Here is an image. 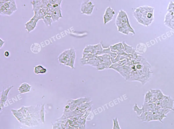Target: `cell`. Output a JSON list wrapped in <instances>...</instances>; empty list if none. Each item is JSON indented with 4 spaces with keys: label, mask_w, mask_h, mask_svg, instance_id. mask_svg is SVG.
Listing matches in <instances>:
<instances>
[{
    "label": "cell",
    "mask_w": 174,
    "mask_h": 129,
    "mask_svg": "<svg viewBox=\"0 0 174 129\" xmlns=\"http://www.w3.org/2000/svg\"><path fill=\"white\" fill-rule=\"evenodd\" d=\"M31 4L32 5L33 11L39 8L46 6L44 4L43 0H32Z\"/></svg>",
    "instance_id": "cell-13"
},
{
    "label": "cell",
    "mask_w": 174,
    "mask_h": 129,
    "mask_svg": "<svg viewBox=\"0 0 174 129\" xmlns=\"http://www.w3.org/2000/svg\"><path fill=\"white\" fill-rule=\"evenodd\" d=\"M133 110L134 111L136 112L137 115H138V116L143 112V108H142L141 109H140L138 107V105H137V104H136L135 106H134Z\"/></svg>",
    "instance_id": "cell-19"
},
{
    "label": "cell",
    "mask_w": 174,
    "mask_h": 129,
    "mask_svg": "<svg viewBox=\"0 0 174 129\" xmlns=\"http://www.w3.org/2000/svg\"><path fill=\"white\" fill-rule=\"evenodd\" d=\"M95 5L91 0H83L81 5V14L87 15H91L93 13Z\"/></svg>",
    "instance_id": "cell-5"
},
{
    "label": "cell",
    "mask_w": 174,
    "mask_h": 129,
    "mask_svg": "<svg viewBox=\"0 0 174 129\" xmlns=\"http://www.w3.org/2000/svg\"><path fill=\"white\" fill-rule=\"evenodd\" d=\"M0 4V14L2 15L10 16L17 10V5L15 0Z\"/></svg>",
    "instance_id": "cell-3"
},
{
    "label": "cell",
    "mask_w": 174,
    "mask_h": 129,
    "mask_svg": "<svg viewBox=\"0 0 174 129\" xmlns=\"http://www.w3.org/2000/svg\"><path fill=\"white\" fill-rule=\"evenodd\" d=\"M45 5L47 6V5L50 4V0H43Z\"/></svg>",
    "instance_id": "cell-23"
},
{
    "label": "cell",
    "mask_w": 174,
    "mask_h": 129,
    "mask_svg": "<svg viewBox=\"0 0 174 129\" xmlns=\"http://www.w3.org/2000/svg\"><path fill=\"white\" fill-rule=\"evenodd\" d=\"M5 41L2 40L1 38L0 39V49H1L3 47Z\"/></svg>",
    "instance_id": "cell-22"
},
{
    "label": "cell",
    "mask_w": 174,
    "mask_h": 129,
    "mask_svg": "<svg viewBox=\"0 0 174 129\" xmlns=\"http://www.w3.org/2000/svg\"><path fill=\"white\" fill-rule=\"evenodd\" d=\"M113 129H120L119 124V122L117 118H115L114 119H113Z\"/></svg>",
    "instance_id": "cell-20"
},
{
    "label": "cell",
    "mask_w": 174,
    "mask_h": 129,
    "mask_svg": "<svg viewBox=\"0 0 174 129\" xmlns=\"http://www.w3.org/2000/svg\"><path fill=\"white\" fill-rule=\"evenodd\" d=\"M115 14V11L111 7H107L103 15L104 25H106L107 23L111 21L114 18Z\"/></svg>",
    "instance_id": "cell-9"
},
{
    "label": "cell",
    "mask_w": 174,
    "mask_h": 129,
    "mask_svg": "<svg viewBox=\"0 0 174 129\" xmlns=\"http://www.w3.org/2000/svg\"><path fill=\"white\" fill-rule=\"evenodd\" d=\"M51 13L53 22H56L63 17L61 7L57 4L51 5L49 4L47 6Z\"/></svg>",
    "instance_id": "cell-4"
},
{
    "label": "cell",
    "mask_w": 174,
    "mask_h": 129,
    "mask_svg": "<svg viewBox=\"0 0 174 129\" xmlns=\"http://www.w3.org/2000/svg\"><path fill=\"white\" fill-rule=\"evenodd\" d=\"M12 1H14V0H1V3H3V2Z\"/></svg>",
    "instance_id": "cell-25"
},
{
    "label": "cell",
    "mask_w": 174,
    "mask_h": 129,
    "mask_svg": "<svg viewBox=\"0 0 174 129\" xmlns=\"http://www.w3.org/2000/svg\"><path fill=\"white\" fill-rule=\"evenodd\" d=\"M63 0H50V4L51 5L57 4L61 6Z\"/></svg>",
    "instance_id": "cell-21"
},
{
    "label": "cell",
    "mask_w": 174,
    "mask_h": 129,
    "mask_svg": "<svg viewBox=\"0 0 174 129\" xmlns=\"http://www.w3.org/2000/svg\"><path fill=\"white\" fill-rule=\"evenodd\" d=\"M30 86H29L28 84H23L22 86L20 87L19 91L21 93H24L25 90V89L26 92H27L29 91V89H30Z\"/></svg>",
    "instance_id": "cell-18"
},
{
    "label": "cell",
    "mask_w": 174,
    "mask_h": 129,
    "mask_svg": "<svg viewBox=\"0 0 174 129\" xmlns=\"http://www.w3.org/2000/svg\"><path fill=\"white\" fill-rule=\"evenodd\" d=\"M73 48H70L65 50L61 54L58 59L60 63L66 65L69 60Z\"/></svg>",
    "instance_id": "cell-10"
},
{
    "label": "cell",
    "mask_w": 174,
    "mask_h": 129,
    "mask_svg": "<svg viewBox=\"0 0 174 129\" xmlns=\"http://www.w3.org/2000/svg\"><path fill=\"white\" fill-rule=\"evenodd\" d=\"M110 48L111 51L118 55L123 56L126 52L125 51L124 47L122 42H120L113 45H110Z\"/></svg>",
    "instance_id": "cell-11"
},
{
    "label": "cell",
    "mask_w": 174,
    "mask_h": 129,
    "mask_svg": "<svg viewBox=\"0 0 174 129\" xmlns=\"http://www.w3.org/2000/svg\"><path fill=\"white\" fill-rule=\"evenodd\" d=\"M174 103V100L171 97L164 95V98L162 100L157 101L155 103L162 109H168L174 110L173 109Z\"/></svg>",
    "instance_id": "cell-6"
},
{
    "label": "cell",
    "mask_w": 174,
    "mask_h": 129,
    "mask_svg": "<svg viewBox=\"0 0 174 129\" xmlns=\"http://www.w3.org/2000/svg\"><path fill=\"white\" fill-rule=\"evenodd\" d=\"M47 71L45 68H44L42 66L39 65L35 67L34 72L36 74L45 73Z\"/></svg>",
    "instance_id": "cell-16"
},
{
    "label": "cell",
    "mask_w": 174,
    "mask_h": 129,
    "mask_svg": "<svg viewBox=\"0 0 174 129\" xmlns=\"http://www.w3.org/2000/svg\"><path fill=\"white\" fill-rule=\"evenodd\" d=\"M154 8L148 6H143L136 8L133 12V15L138 23L148 26L154 20Z\"/></svg>",
    "instance_id": "cell-1"
},
{
    "label": "cell",
    "mask_w": 174,
    "mask_h": 129,
    "mask_svg": "<svg viewBox=\"0 0 174 129\" xmlns=\"http://www.w3.org/2000/svg\"><path fill=\"white\" fill-rule=\"evenodd\" d=\"M153 98V94L151 91L148 92L144 97V103H149Z\"/></svg>",
    "instance_id": "cell-17"
},
{
    "label": "cell",
    "mask_w": 174,
    "mask_h": 129,
    "mask_svg": "<svg viewBox=\"0 0 174 129\" xmlns=\"http://www.w3.org/2000/svg\"><path fill=\"white\" fill-rule=\"evenodd\" d=\"M33 16L31 18L33 20H42L48 14L49 11V8L46 6L42 7L33 11Z\"/></svg>",
    "instance_id": "cell-8"
},
{
    "label": "cell",
    "mask_w": 174,
    "mask_h": 129,
    "mask_svg": "<svg viewBox=\"0 0 174 129\" xmlns=\"http://www.w3.org/2000/svg\"><path fill=\"white\" fill-rule=\"evenodd\" d=\"M124 47L125 51L128 54H132L136 52L135 49L133 47L126 44L125 41L123 42Z\"/></svg>",
    "instance_id": "cell-15"
},
{
    "label": "cell",
    "mask_w": 174,
    "mask_h": 129,
    "mask_svg": "<svg viewBox=\"0 0 174 129\" xmlns=\"http://www.w3.org/2000/svg\"><path fill=\"white\" fill-rule=\"evenodd\" d=\"M39 21L38 20L32 19L31 18L25 23V29L28 33L31 32L35 29Z\"/></svg>",
    "instance_id": "cell-12"
},
{
    "label": "cell",
    "mask_w": 174,
    "mask_h": 129,
    "mask_svg": "<svg viewBox=\"0 0 174 129\" xmlns=\"http://www.w3.org/2000/svg\"><path fill=\"white\" fill-rule=\"evenodd\" d=\"M104 48L101 43L95 45H88L83 50V52L90 53L95 55H101Z\"/></svg>",
    "instance_id": "cell-7"
},
{
    "label": "cell",
    "mask_w": 174,
    "mask_h": 129,
    "mask_svg": "<svg viewBox=\"0 0 174 129\" xmlns=\"http://www.w3.org/2000/svg\"><path fill=\"white\" fill-rule=\"evenodd\" d=\"M43 22L47 27L51 26L53 22L51 13L49 11L45 17L43 19Z\"/></svg>",
    "instance_id": "cell-14"
},
{
    "label": "cell",
    "mask_w": 174,
    "mask_h": 129,
    "mask_svg": "<svg viewBox=\"0 0 174 129\" xmlns=\"http://www.w3.org/2000/svg\"><path fill=\"white\" fill-rule=\"evenodd\" d=\"M9 53L8 51H5L4 53V55L5 57H8L9 56Z\"/></svg>",
    "instance_id": "cell-24"
},
{
    "label": "cell",
    "mask_w": 174,
    "mask_h": 129,
    "mask_svg": "<svg viewBox=\"0 0 174 129\" xmlns=\"http://www.w3.org/2000/svg\"><path fill=\"white\" fill-rule=\"evenodd\" d=\"M115 25L118 31L125 35L132 33L135 35V30L131 26L127 13L125 11L121 10L118 12L115 20Z\"/></svg>",
    "instance_id": "cell-2"
}]
</instances>
